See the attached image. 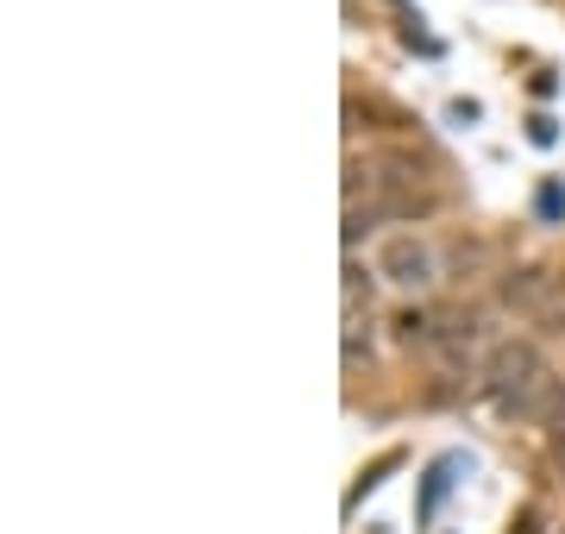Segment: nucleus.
Returning <instances> with one entry per match:
<instances>
[{"label":"nucleus","mask_w":565,"mask_h":534,"mask_svg":"<svg viewBox=\"0 0 565 534\" xmlns=\"http://www.w3.org/2000/svg\"><path fill=\"white\" fill-rule=\"evenodd\" d=\"M497 409H503V415H522V421H541V428H553V421H565V377H559V371H546V377H534L527 391L497 396Z\"/></svg>","instance_id":"7ed1b4c3"},{"label":"nucleus","mask_w":565,"mask_h":534,"mask_svg":"<svg viewBox=\"0 0 565 534\" xmlns=\"http://www.w3.org/2000/svg\"><path fill=\"white\" fill-rule=\"evenodd\" d=\"M377 277H390V284H403V289H427L434 277H440V265H434L427 239H415V233H396V239L384 246V258H377Z\"/></svg>","instance_id":"f03ea898"},{"label":"nucleus","mask_w":565,"mask_h":534,"mask_svg":"<svg viewBox=\"0 0 565 534\" xmlns=\"http://www.w3.org/2000/svg\"><path fill=\"white\" fill-rule=\"evenodd\" d=\"M484 377H490V391H497V396L527 391L534 377H546L541 346H534V340H497V346H490V359H484Z\"/></svg>","instance_id":"f257e3e1"},{"label":"nucleus","mask_w":565,"mask_h":534,"mask_svg":"<svg viewBox=\"0 0 565 534\" xmlns=\"http://www.w3.org/2000/svg\"><path fill=\"white\" fill-rule=\"evenodd\" d=\"M384 221V207L371 202V207H359V202H345V246H359L364 233H371V226Z\"/></svg>","instance_id":"39448f33"},{"label":"nucleus","mask_w":565,"mask_h":534,"mask_svg":"<svg viewBox=\"0 0 565 534\" xmlns=\"http://www.w3.org/2000/svg\"><path fill=\"white\" fill-rule=\"evenodd\" d=\"M559 534H565V528H559Z\"/></svg>","instance_id":"1a4fd4ad"},{"label":"nucleus","mask_w":565,"mask_h":534,"mask_svg":"<svg viewBox=\"0 0 565 534\" xmlns=\"http://www.w3.org/2000/svg\"><path fill=\"white\" fill-rule=\"evenodd\" d=\"M546 296H553L546 270H515V277L503 284V302H509V309H534V314H541V309H546Z\"/></svg>","instance_id":"20e7f679"},{"label":"nucleus","mask_w":565,"mask_h":534,"mask_svg":"<svg viewBox=\"0 0 565 534\" xmlns=\"http://www.w3.org/2000/svg\"><path fill=\"white\" fill-rule=\"evenodd\" d=\"M359 289H371V270L352 258V265H345V302H359Z\"/></svg>","instance_id":"0eeeda50"},{"label":"nucleus","mask_w":565,"mask_h":534,"mask_svg":"<svg viewBox=\"0 0 565 534\" xmlns=\"http://www.w3.org/2000/svg\"><path fill=\"white\" fill-rule=\"evenodd\" d=\"M396 340H408V346H415V340H434V321H427L422 309H403L396 314Z\"/></svg>","instance_id":"423d86ee"},{"label":"nucleus","mask_w":565,"mask_h":534,"mask_svg":"<svg viewBox=\"0 0 565 534\" xmlns=\"http://www.w3.org/2000/svg\"><path fill=\"white\" fill-rule=\"evenodd\" d=\"M509 534H541V510H534V503H522V510H515V522H509Z\"/></svg>","instance_id":"6e6552de"}]
</instances>
